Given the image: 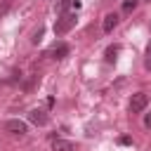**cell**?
<instances>
[{
  "instance_id": "6da1fadb",
  "label": "cell",
  "mask_w": 151,
  "mask_h": 151,
  "mask_svg": "<svg viewBox=\"0 0 151 151\" xmlns=\"http://www.w3.org/2000/svg\"><path fill=\"white\" fill-rule=\"evenodd\" d=\"M76 19H78V17H76L73 12H64V14L57 19V24H54V33H57V35H64V33H68V31L76 26Z\"/></svg>"
},
{
  "instance_id": "7a4b0ae2",
  "label": "cell",
  "mask_w": 151,
  "mask_h": 151,
  "mask_svg": "<svg viewBox=\"0 0 151 151\" xmlns=\"http://www.w3.org/2000/svg\"><path fill=\"white\" fill-rule=\"evenodd\" d=\"M5 130H7L9 134H19V137H24V134L28 132L26 123H24V120H19V118H12V120H7V123H5Z\"/></svg>"
},
{
  "instance_id": "3957f363",
  "label": "cell",
  "mask_w": 151,
  "mask_h": 151,
  "mask_svg": "<svg viewBox=\"0 0 151 151\" xmlns=\"http://www.w3.org/2000/svg\"><path fill=\"white\" fill-rule=\"evenodd\" d=\"M146 104H149V97H146L144 92H137V94H132V99H130V111H132V113H139V111L146 109Z\"/></svg>"
},
{
  "instance_id": "277c9868",
  "label": "cell",
  "mask_w": 151,
  "mask_h": 151,
  "mask_svg": "<svg viewBox=\"0 0 151 151\" xmlns=\"http://www.w3.org/2000/svg\"><path fill=\"white\" fill-rule=\"evenodd\" d=\"M28 120H31L33 125H47V113H45L42 109H33V111L28 113Z\"/></svg>"
},
{
  "instance_id": "5b68a950",
  "label": "cell",
  "mask_w": 151,
  "mask_h": 151,
  "mask_svg": "<svg viewBox=\"0 0 151 151\" xmlns=\"http://www.w3.org/2000/svg\"><path fill=\"white\" fill-rule=\"evenodd\" d=\"M50 57L52 59H64V57H68V45H64V42H59V45H54L52 50H50Z\"/></svg>"
},
{
  "instance_id": "8992f818",
  "label": "cell",
  "mask_w": 151,
  "mask_h": 151,
  "mask_svg": "<svg viewBox=\"0 0 151 151\" xmlns=\"http://www.w3.org/2000/svg\"><path fill=\"white\" fill-rule=\"evenodd\" d=\"M116 24H118V14H106L104 17V33H111L113 28H116Z\"/></svg>"
},
{
  "instance_id": "52a82bcc",
  "label": "cell",
  "mask_w": 151,
  "mask_h": 151,
  "mask_svg": "<svg viewBox=\"0 0 151 151\" xmlns=\"http://www.w3.org/2000/svg\"><path fill=\"white\" fill-rule=\"evenodd\" d=\"M52 149H54V151H73V144L57 137V139H52Z\"/></svg>"
},
{
  "instance_id": "ba28073f",
  "label": "cell",
  "mask_w": 151,
  "mask_h": 151,
  "mask_svg": "<svg viewBox=\"0 0 151 151\" xmlns=\"http://www.w3.org/2000/svg\"><path fill=\"white\" fill-rule=\"evenodd\" d=\"M71 7H76V9H78V7H80V2H78V0H61V2H59V12H61V14H64V12H68Z\"/></svg>"
},
{
  "instance_id": "9c48e42d",
  "label": "cell",
  "mask_w": 151,
  "mask_h": 151,
  "mask_svg": "<svg viewBox=\"0 0 151 151\" xmlns=\"http://www.w3.org/2000/svg\"><path fill=\"white\" fill-rule=\"evenodd\" d=\"M120 52V47L118 45H111L109 50H106V61H116V54Z\"/></svg>"
},
{
  "instance_id": "30bf717a",
  "label": "cell",
  "mask_w": 151,
  "mask_h": 151,
  "mask_svg": "<svg viewBox=\"0 0 151 151\" xmlns=\"http://www.w3.org/2000/svg\"><path fill=\"white\" fill-rule=\"evenodd\" d=\"M134 7H137V0H125V2H123V9H125V12H132Z\"/></svg>"
},
{
  "instance_id": "8fae6325",
  "label": "cell",
  "mask_w": 151,
  "mask_h": 151,
  "mask_svg": "<svg viewBox=\"0 0 151 151\" xmlns=\"http://www.w3.org/2000/svg\"><path fill=\"white\" fill-rule=\"evenodd\" d=\"M40 38H42V28H38V31L33 33V38H31V40H33V45H38V42H40Z\"/></svg>"
},
{
  "instance_id": "7c38bea8",
  "label": "cell",
  "mask_w": 151,
  "mask_h": 151,
  "mask_svg": "<svg viewBox=\"0 0 151 151\" xmlns=\"http://www.w3.org/2000/svg\"><path fill=\"white\" fill-rule=\"evenodd\" d=\"M144 66L151 71V45H149V50H146V61H144Z\"/></svg>"
},
{
  "instance_id": "4fadbf2b",
  "label": "cell",
  "mask_w": 151,
  "mask_h": 151,
  "mask_svg": "<svg viewBox=\"0 0 151 151\" xmlns=\"http://www.w3.org/2000/svg\"><path fill=\"white\" fill-rule=\"evenodd\" d=\"M7 7H9V0H0V14H5Z\"/></svg>"
},
{
  "instance_id": "5bb4252c",
  "label": "cell",
  "mask_w": 151,
  "mask_h": 151,
  "mask_svg": "<svg viewBox=\"0 0 151 151\" xmlns=\"http://www.w3.org/2000/svg\"><path fill=\"white\" fill-rule=\"evenodd\" d=\"M144 125H146V127H151V113H146V116H144Z\"/></svg>"
},
{
  "instance_id": "9a60e30c",
  "label": "cell",
  "mask_w": 151,
  "mask_h": 151,
  "mask_svg": "<svg viewBox=\"0 0 151 151\" xmlns=\"http://www.w3.org/2000/svg\"><path fill=\"white\" fill-rule=\"evenodd\" d=\"M118 142H120V144H132V139H130V137H120Z\"/></svg>"
}]
</instances>
